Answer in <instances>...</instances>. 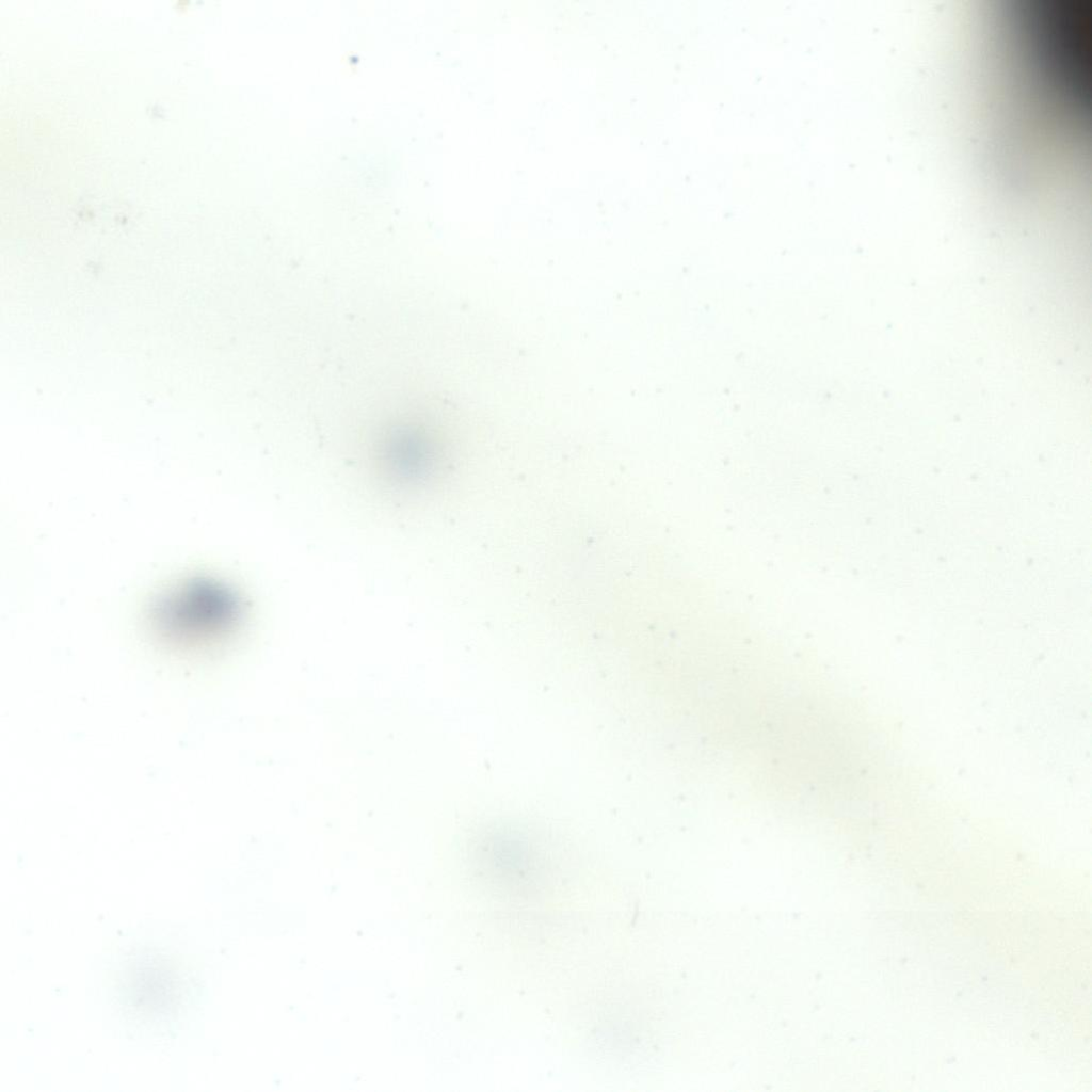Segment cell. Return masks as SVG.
<instances>
[{"label": "cell", "mask_w": 1092, "mask_h": 1092, "mask_svg": "<svg viewBox=\"0 0 1092 1092\" xmlns=\"http://www.w3.org/2000/svg\"><path fill=\"white\" fill-rule=\"evenodd\" d=\"M234 592L212 579L193 578L159 596L150 611L155 628L174 640L194 641L228 631L238 621Z\"/></svg>", "instance_id": "6da1fadb"}]
</instances>
